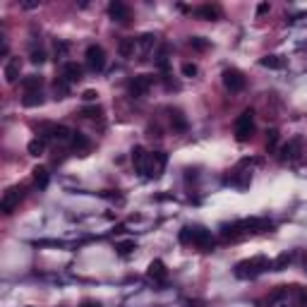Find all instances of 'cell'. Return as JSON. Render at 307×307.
<instances>
[{"instance_id":"6da1fadb","label":"cell","mask_w":307,"mask_h":307,"mask_svg":"<svg viewBox=\"0 0 307 307\" xmlns=\"http://www.w3.org/2000/svg\"><path fill=\"white\" fill-rule=\"evenodd\" d=\"M269 269H273V262L267 259V257H262V254H257L252 259L238 262L235 264V276L242 278V281H247V278H257L259 273H264V271H269Z\"/></svg>"},{"instance_id":"7a4b0ae2","label":"cell","mask_w":307,"mask_h":307,"mask_svg":"<svg viewBox=\"0 0 307 307\" xmlns=\"http://www.w3.org/2000/svg\"><path fill=\"white\" fill-rule=\"evenodd\" d=\"M254 135V110L245 108L235 120V139L238 142H250Z\"/></svg>"},{"instance_id":"3957f363","label":"cell","mask_w":307,"mask_h":307,"mask_svg":"<svg viewBox=\"0 0 307 307\" xmlns=\"http://www.w3.org/2000/svg\"><path fill=\"white\" fill-rule=\"evenodd\" d=\"M84 58H87V68L91 72H103V68H106V51L99 43H91L89 48L84 51Z\"/></svg>"},{"instance_id":"277c9868","label":"cell","mask_w":307,"mask_h":307,"mask_svg":"<svg viewBox=\"0 0 307 307\" xmlns=\"http://www.w3.org/2000/svg\"><path fill=\"white\" fill-rule=\"evenodd\" d=\"M24 199V187L22 185H15V187H10L7 192H5V197L0 202V209H2V214H12L15 209L19 206V202Z\"/></svg>"},{"instance_id":"5b68a950","label":"cell","mask_w":307,"mask_h":307,"mask_svg":"<svg viewBox=\"0 0 307 307\" xmlns=\"http://www.w3.org/2000/svg\"><path fill=\"white\" fill-rule=\"evenodd\" d=\"M166 163H168V156L163 151H154L149 154V161H146V178H161L163 171H166Z\"/></svg>"},{"instance_id":"8992f818","label":"cell","mask_w":307,"mask_h":307,"mask_svg":"<svg viewBox=\"0 0 307 307\" xmlns=\"http://www.w3.org/2000/svg\"><path fill=\"white\" fill-rule=\"evenodd\" d=\"M223 84H226L228 91H242L247 87V79H245V74L240 72V70L226 68V70H223Z\"/></svg>"},{"instance_id":"52a82bcc","label":"cell","mask_w":307,"mask_h":307,"mask_svg":"<svg viewBox=\"0 0 307 307\" xmlns=\"http://www.w3.org/2000/svg\"><path fill=\"white\" fill-rule=\"evenodd\" d=\"M108 17L113 19V22H118V24H127V22L132 19V10H130V5H125V2L113 0L108 5Z\"/></svg>"},{"instance_id":"ba28073f","label":"cell","mask_w":307,"mask_h":307,"mask_svg":"<svg viewBox=\"0 0 307 307\" xmlns=\"http://www.w3.org/2000/svg\"><path fill=\"white\" fill-rule=\"evenodd\" d=\"M192 245H197L202 250H211L214 247L211 231H206L204 226H192Z\"/></svg>"},{"instance_id":"9c48e42d","label":"cell","mask_w":307,"mask_h":307,"mask_svg":"<svg viewBox=\"0 0 307 307\" xmlns=\"http://www.w3.org/2000/svg\"><path fill=\"white\" fill-rule=\"evenodd\" d=\"M151 84H154V77H151V74H139V77H135V79L130 82V94H132V96H144L146 91L151 89Z\"/></svg>"},{"instance_id":"30bf717a","label":"cell","mask_w":307,"mask_h":307,"mask_svg":"<svg viewBox=\"0 0 307 307\" xmlns=\"http://www.w3.org/2000/svg\"><path fill=\"white\" fill-rule=\"evenodd\" d=\"M303 149V137H293L288 144L281 146V161H295Z\"/></svg>"},{"instance_id":"8fae6325","label":"cell","mask_w":307,"mask_h":307,"mask_svg":"<svg viewBox=\"0 0 307 307\" xmlns=\"http://www.w3.org/2000/svg\"><path fill=\"white\" fill-rule=\"evenodd\" d=\"M149 278H154V281H159V283H166V278H168V269H166V264H163L161 259H154L151 264H149Z\"/></svg>"},{"instance_id":"7c38bea8","label":"cell","mask_w":307,"mask_h":307,"mask_svg":"<svg viewBox=\"0 0 307 307\" xmlns=\"http://www.w3.org/2000/svg\"><path fill=\"white\" fill-rule=\"evenodd\" d=\"M168 115H171L173 130H178V132H185V130H187V118H185V113H182L180 108H168Z\"/></svg>"},{"instance_id":"4fadbf2b","label":"cell","mask_w":307,"mask_h":307,"mask_svg":"<svg viewBox=\"0 0 307 307\" xmlns=\"http://www.w3.org/2000/svg\"><path fill=\"white\" fill-rule=\"evenodd\" d=\"M19 72H22V63H19V58H12V60H7V65H5V79L10 82V84H15L17 82Z\"/></svg>"},{"instance_id":"5bb4252c","label":"cell","mask_w":307,"mask_h":307,"mask_svg":"<svg viewBox=\"0 0 307 307\" xmlns=\"http://www.w3.org/2000/svg\"><path fill=\"white\" fill-rule=\"evenodd\" d=\"M146 161H149V154H146L142 146H135L132 149V163L139 173H146Z\"/></svg>"},{"instance_id":"9a60e30c","label":"cell","mask_w":307,"mask_h":307,"mask_svg":"<svg viewBox=\"0 0 307 307\" xmlns=\"http://www.w3.org/2000/svg\"><path fill=\"white\" fill-rule=\"evenodd\" d=\"M41 87H43V77H41V74H27V77L22 79L24 94H27V91H41Z\"/></svg>"},{"instance_id":"2e32d148","label":"cell","mask_w":307,"mask_h":307,"mask_svg":"<svg viewBox=\"0 0 307 307\" xmlns=\"http://www.w3.org/2000/svg\"><path fill=\"white\" fill-rule=\"evenodd\" d=\"M72 135L74 132L68 125H53L51 127V137H53L55 142H68V139L72 142Z\"/></svg>"},{"instance_id":"e0dca14e","label":"cell","mask_w":307,"mask_h":307,"mask_svg":"<svg viewBox=\"0 0 307 307\" xmlns=\"http://www.w3.org/2000/svg\"><path fill=\"white\" fill-rule=\"evenodd\" d=\"M63 77L72 84V82H79L82 79V68L77 65V63H65V68H63Z\"/></svg>"},{"instance_id":"ac0fdd59","label":"cell","mask_w":307,"mask_h":307,"mask_svg":"<svg viewBox=\"0 0 307 307\" xmlns=\"http://www.w3.org/2000/svg\"><path fill=\"white\" fill-rule=\"evenodd\" d=\"M43 103V94L41 91H27L24 96H22V106L24 108H36Z\"/></svg>"},{"instance_id":"d6986e66","label":"cell","mask_w":307,"mask_h":307,"mask_svg":"<svg viewBox=\"0 0 307 307\" xmlns=\"http://www.w3.org/2000/svg\"><path fill=\"white\" fill-rule=\"evenodd\" d=\"M197 17L199 19H218L221 17V7H218V5H202V7H197Z\"/></svg>"},{"instance_id":"ffe728a7","label":"cell","mask_w":307,"mask_h":307,"mask_svg":"<svg viewBox=\"0 0 307 307\" xmlns=\"http://www.w3.org/2000/svg\"><path fill=\"white\" fill-rule=\"evenodd\" d=\"M259 65H262V68H269V70H281V68L286 65V60H283L281 55H264V58L259 60Z\"/></svg>"},{"instance_id":"44dd1931","label":"cell","mask_w":307,"mask_h":307,"mask_svg":"<svg viewBox=\"0 0 307 307\" xmlns=\"http://www.w3.org/2000/svg\"><path fill=\"white\" fill-rule=\"evenodd\" d=\"M32 173H34V182H36L38 190H46V187H48V171H46L43 166H36Z\"/></svg>"},{"instance_id":"7402d4cb","label":"cell","mask_w":307,"mask_h":307,"mask_svg":"<svg viewBox=\"0 0 307 307\" xmlns=\"http://www.w3.org/2000/svg\"><path fill=\"white\" fill-rule=\"evenodd\" d=\"M135 43H137V48L142 53H149V48H154V43H156V36L154 34H142V36L135 38Z\"/></svg>"},{"instance_id":"603a6c76","label":"cell","mask_w":307,"mask_h":307,"mask_svg":"<svg viewBox=\"0 0 307 307\" xmlns=\"http://www.w3.org/2000/svg\"><path fill=\"white\" fill-rule=\"evenodd\" d=\"M53 89H55V94H58V99H68V96H70V82H68L65 77H58Z\"/></svg>"},{"instance_id":"cb8c5ba5","label":"cell","mask_w":307,"mask_h":307,"mask_svg":"<svg viewBox=\"0 0 307 307\" xmlns=\"http://www.w3.org/2000/svg\"><path fill=\"white\" fill-rule=\"evenodd\" d=\"M135 48H137L135 38H123V41L118 43V53L123 55V58H130V55L135 53Z\"/></svg>"},{"instance_id":"d4e9b609","label":"cell","mask_w":307,"mask_h":307,"mask_svg":"<svg viewBox=\"0 0 307 307\" xmlns=\"http://www.w3.org/2000/svg\"><path fill=\"white\" fill-rule=\"evenodd\" d=\"M43 149H46V139H41V137L32 139V142L27 144V151H29L32 156H41V154H43Z\"/></svg>"},{"instance_id":"484cf974","label":"cell","mask_w":307,"mask_h":307,"mask_svg":"<svg viewBox=\"0 0 307 307\" xmlns=\"http://www.w3.org/2000/svg\"><path fill=\"white\" fill-rule=\"evenodd\" d=\"M115 250H118V254H120V257H127V254H132L135 250H137V242H135V240L118 242V245H115Z\"/></svg>"},{"instance_id":"4316f807","label":"cell","mask_w":307,"mask_h":307,"mask_svg":"<svg viewBox=\"0 0 307 307\" xmlns=\"http://www.w3.org/2000/svg\"><path fill=\"white\" fill-rule=\"evenodd\" d=\"M72 146H74V151H84V149H89V139H87L82 132H74L72 135Z\"/></svg>"},{"instance_id":"83f0119b","label":"cell","mask_w":307,"mask_h":307,"mask_svg":"<svg viewBox=\"0 0 307 307\" xmlns=\"http://www.w3.org/2000/svg\"><path fill=\"white\" fill-rule=\"evenodd\" d=\"M276 146H278V130H269V132H267V151L273 154Z\"/></svg>"},{"instance_id":"f1b7e54d","label":"cell","mask_w":307,"mask_h":307,"mask_svg":"<svg viewBox=\"0 0 307 307\" xmlns=\"http://www.w3.org/2000/svg\"><path fill=\"white\" fill-rule=\"evenodd\" d=\"M290 259H293V254H288V252H283L276 262H273V271H283L286 267L290 264Z\"/></svg>"},{"instance_id":"f546056e","label":"cell","mask_w":307,"mask_h":307,"mask_svg":"<svg viewBox=\"0 0 307 307\" xmlns=\"http://www.w3.org/2000/svg\"><path fill=\"white\" fill-rule=\"evenodd\" d=\"M29 60H32V63H34V65H41V63H46V53H43V51H41V48H34V51H32V53H29Z\"/></svg>"},{"instance_id":"4dcf8cb0","label":"cell","mask_w":307,"mask_h":307,"mask_svg":"<svg viewBox=\"0 0 307 307\" xmlns=\"http://www.w3.org/2000/svg\"><path fill=\"white\" fill-rule=\"evenodd\" d=\"M180 242L182 245H192V226H185L180 231Z\"/></svg>"},{"instance_id":"1f68e13d","label":"cell","mask_w":307,"mask_h":307,"mask_svg":"<svg viewBox=\"0 0 307 307\" xmlns=\"http://www.w3.org/2000/svg\"><path fill=\"white\" fill-rule=\"evenodd\" d=\"M82 115H84V118H89V120H96V118H101V108H99V106L84 108V110H82Z\"/></svg>"},{"instance_id":"d6a6232c","label":"cell","mask_w":307,"mask_h":307,"mask_svg":"<svg viewBox=\"0 0 307 307\" xmlns=\"http://www.w3.org/2000/svg\"><path fill=\"white\" fill-rule=\"evenodd\" d=\"M197 72H199V70H197V65H195V63H185V65H182V74H185V77H195Z\"/></svg>"},{"instance_id":"836d02e7","label":"cell","mask_w":307,"mask_h":307,"mask_svg":"<svg viewBox=\"0 0 307 307\" xmlns=\"http://www.w3.org/2000/svg\"><path fill=\"white\" fill-rule=\"evenodd\" d=\"M190 46H192V48H197V51H204L209 43H206L202 36H195V38H190Z\"/></svg>"},{"instance_id":"e575fe53","label":"cell","mask_w":307,"mask_h":307,"mask_svg":"<svg viewBox=\"0 0 307 307\" xmlns=\"http://www.w3.org/2000/svg\"><path fill=\"white\" fill-rule=\"evenodd\" d=\"M82 99H84L87 103H91V101H96V99H99V94H96L94 89H87L84 94H82Z\"/></svg>"},{"instance_id":"d590c367","label":"cell","mask_w":307,"mask_h":307,"mask_svg":"<svg viewBox=\"0 0 307 307\" xmlns=\"http://www.w3.org/2000/svg\"><path fill=\"white\" fill-rule=\"evenodd\" d=\"M269 10H271L269 2H259V5H257V17H264V15H267Z\"/></svg>"},{"instance_id":"8d00e7d4","label":"cell","mask_w":307,"mask_h":307,"mask_svg":"<svg viewBox=\"0 0 307 307\" xmlns=\"http://www.w3.org/2000/svg\"><path fill=\"white\" fill-rule=\"evenodd\" d=\"M65 51H68V43H55V55H58V58L65 53Z\"/></svg>"},{"instance_id":"74e56055","label":"cell","mask_w":307,"mask_h":307,"mask_svg":"<svg viewBox=\"0 0 307 307\" xmlns=\"http://www.w3.org/2000/svg\"><path fill=\"white\" fill-rule=\"evenodd\" d=\"M22 7H24V10H34V7H38V2H32V0H29V2H22Z\"/></svg>"},{"instance_id":"f35d334b","label":"cell","mask_w":307,"mask_h":307,"mask_svg":"<svg viewBox=\"0 0 307 307\" xmlns=\"http://www.w3.org/2000/svg\"><path fill=\"white\" fill-rule=\"evenodd\" d=\"M79 307H101L99 303H94V300H87V303H82Z\"/></svg>"}]
</instances>
